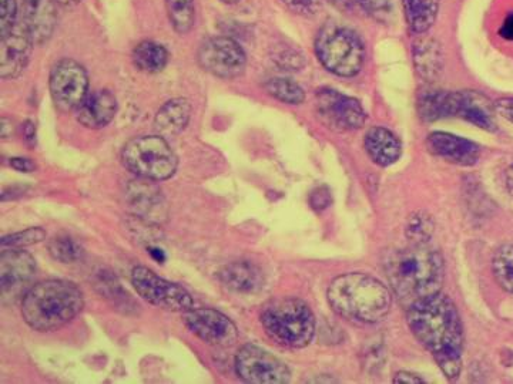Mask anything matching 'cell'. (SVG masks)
Here are the masks:
<instances>
[{
	"instance_id": "obj_1",
	"label": "cell",
	"mask_w": 513,
	"mask_h": 384,
	"mask_svg": "<svg viewBox=\"0 0 513 384\" xmlns=\"http://www.w3.org/2000/svg\"><path fill=\"white\" fill-rule=\"evenodd\" d=\"M407 322L412 335L434 356L448 379H458L462 370L464 326L455 303L441 292L412 303Z\"/></svg>"
},
{
	"instance_id": "obj_2",
	"label": "cell",
	"mask_w": 513,
	"mask_h": 384,
	"mask_svg": "<svg viewBox=\"0 0 513 384\" xmlns=\"http://www.w3.org/2000/svg\"><path fill=\"white\" fill-rule=\"evenodd\" d=\"M392 292L404 303L422 301L441 291L445 266L441 254L425 244L392 252L384 262Z\"/></svg>"
},
{
	"instance_id": "obj_3",
	"label": "cell",
	"mask_w": 513,
	"mask_h": 384,
	"mask_svg": "<svg viewBox=\"0 0 513 384\" xmlns=\"http://www.w3.org/2000/svg\"><path fill=\"white\" fill-rule=\"evenodd\" d=\"M328 303L344 319L378 323L387 318L392 293L381 281L362 272L337 276L327 291Z\"/></svg>"
},
{
	"instance_id": "obj_4",
	"label": "cell",
	"mask_w": 513,
	"mask_h": 384,
	"mask_svg": "<svg viewBox=\"0 0 513 384\" xmlns=\"http://www.w3.org/2000/svg\"><path fill=\"white\" fill-rule=\"evenodd\" d=\"M85 306L79 286L65 279H49L29 288L23 295L22 316L30 328L52 332L63 328Z\"/></svg>"
},
{
	"instance_id": "obj_5",
	"label": "cell",
	"mask_w": 513,
	"mask_h": 384,
	"mask_svg": "<svg viewBox=\"0 0 513 384\" xmlns=\"http://www.w3.org/2000/svg\"><path fill=\"white\" fill-rule=\"evenodd\" d=\"M261 325L274 342L284 348L303 349L315 335V318L310 306L297 298L268 303L261 312Z\"/></svg>"
},
{
	"instance_id": "obj_6",
	"label": "cell",
	"mask_w": 513,
	"mask_h": 384,
	"mask_svg": "<svg viewBox=\"0 0 513 384\" xmlns=\"http://www.w3.org/2000/svg\"><path fill=\"white\" fill-rule=\"evenodd\" d=\"M315 55L328 72L340 77H354L365 62V49L360 37L351 29L327 25L315 39Z\"/></svg>"
},
{
	"instance_id": "obj_7",
	"label": "cell",
	"mask_w": 513,
	"mask_h": 384,
	"mask_svg": "<svg viewBox=\"0 0 513 384\" xmlns=\"http://www.w3.org/2000/svg\"><path fill=\"white\" fill-rule=\"evenodd\" d=\"M124 167L144 180L164 181L177 171L176 154L162 136L132 138L122 151Z\"/></svg>"
},
{
	"instance_id": "obj_8",
	"label": "cell",
	"mask_w": 513,
	"mask_h": 384,
	"mask_svg": "<svg viewBox=\"0 0 513 384\" xmlns=\"http://www.w3.org/2000/svg\"><path fill=\"white\" fill-rule=\"evenodd\" d=\"M132 284L144 301L171 312H187L193 309V299L186 289L154 274L146 266H136L132 272Z\"/></svg>"
},
{
	"instance_id": "obj_9",
	"label": "cell",
	"mask_w": 513,
	"mask_h": 384,
	"mask_svg": "<svg viewBox=\"0 0 513 384\" xmlns=\"http://www.w3.org/2000/svg\"><path fill=\"white\" fill-rule=\"evenodd\" d=\"M237 376L247 383L283 384L290 382L291 372L284 362L256 345H246L236 356Z\"/></svg>"
},
{
	"instance_id": "obj_10",
	"label": "cell",
	"mask_w": 513,
	"mask_h": 384,
	"mask_svg": "<svg viewBox=\"0 0 513 384\" xmlns=\"http://www.w3.org/2000/svg\"><path fill=\"white\" fill-rule=\"evenodd\" d=\"M49 87L56 106L62 110H77L89 96V77L82 64L63 59L53 66Z\"/></svg>"
},
{
	"instance_id": "obj_11",
	"label": "cell",
	"mask_w": 513,
	"mask_h": 384,
	"mask_svg": "<svg viewBox=\"0 0 513 384\" xmlns=\"http://www.w3.org/2000/svg\"><path fill=\"white\" fill-rule=\"evenodd\" d=\"M199 63L213 76L234 79L246 70L247 56L236 40L217 36L211 37L200 46Z\"/></svg>"
},
{
	"instance_id": "obj_12",
	"label": "cell",
	"mask_w": 513,
	"mask_h": 384,
	"mask_svg": "<svg viewBox=\"0 0 513 384\" xmlns=\"http://www.w3.org/2000/svg\"><path fill=\"white\" fill-rule=\"evenodd\" d=\"M317 111L325 126L335 131L357 130L367 120L360 101L333 89L318 90Z\"/></svg>"
},
{
	"instance_id": "obj_13",
	"label": "cell",
	"mask_w": 513,
	"mask_h": 384,
	"mask_svg": "<svg viewBox=\"0 0 513 384\" xmlns=\"http://www.w3.org/2000/svg\"><path fill=\"white\" fill-rule=\"evenodd\" d=\"M36 274V261L19 248L3 249L0 255V292L3 302L16 301L29 291Z\"/></svg>"
},
{
	"instance_id": "obj_14",
	"label": "cell",
	"mask_w": 513,
	"mask_h": 384,
	"mask_svg": "<svg viewBox=\"0 0 513 384\" xmlns=\"http://www.w3.org/2000/svg\"><path fill=\"white\" fill-rule=\"evenodd\" d=\"M494 103L485 94L465 92H444V119L459 117L486 131L496 130Z\"/></svg>"
},
{
	"instance_id": "obj_15",
	"label": "cell",
	"mask_w": 513,
	"mask_h": 384,
	"mask_svg": "<svg viewBox=\"0 0 513 384\" xmlns=\"http://www.w3.org/2000/svg\"><path fill=\"white\" fill-rule=\"evenodd\" d=\"M184 322L191 333L211 346L228 348L237 342L238 332L233 320L216 309H190Z\"/></svg>"
},
{
	"instance_id": "obj_16",
	"label": "cell",
	"mask_w": 513,
	"mask_h": 384,
	"mask_svg": "<svg viewBox=\"0 0 513 384\" xmlns=\"http://www.w3.org/2000/svg\"><path fill=\"white\" fill-rule=\"evenodd\" d=\"M32 37L23 23L16 26L9 35L2 36L0 42V77L13 80L25 72L33 49Z\"/></svg>"
},
{
	"instance_id": "obj_17",
	"label": "cell",
	"mask_w": 513,
	"mask_h": 384,
	"mask_svg": "<svg viewBox=\"0 0 513 384\" xmlns=\"http://www.w3.org/2000/svg\"><path fill=\"white\" fill-rule=\"evenodd\" d=\"M429 153L455 165L471 167L481 157V147L474 141L445 131H434L427 138Z\"/></svg>"
},
{
	"instance_id": "obj_18",
	"label": "cell",
	"mask_w": 513,
	"mask_h": 384,
	"mask_svg": "<svg viewBox=\"0 0 513 384\" xmlns=\"http://www.w3.org/2000/svg\"><path fill=\"white\" fill-rule=\"evenodd\" d=\"M56 0H25L22 23L35 45L48 42L57 25Z\"/></svg>"
},
{
	"instance_id": "obj_19",
	"label": "cell",
	"mask_w": 513,
	"mask_h": 384,
	"mask_svg": "<svg viewBox=\"0 0 513 384\" xmlns=\"http://www.w3.org/2000/svg\"><path fill=\"white\" fill-rule=\"evenodd\" d=\"M117 100L109 90H97L86 97L77 109V121L87 128L106 127L116 116Z\"/></svg>"
},
{
	"instance_id": "obj_20",
	"label": "cell",
	"mask_w": 513,
	"mask_h": 384,
	"mask_svg": "<svg viewBox=\"0 0 513 384\" xmlns=\"http://www.w3.org/2000/svg\"><path fill=\"white\" fill-rule=\"evenodd\" d=\"M368 157L380 167H390L401 157L402 146L399 138L385 127H372L364 138Z\"/></svg>"
},
{
	"instance_id": "obj_21",
	"label": "cell",
	"mask_w": 513,
	"mask_h": 384,
	"mask_svg": "<svg viewBox=\"0 0 513 384\" xmlns=\"http://www.w3.org/2000/svg\"><path fill=\"white\" fill-rule=\"evenodd\" d=\"M220 281L230 291L256 293L264 286L263 271L248 261L231 262L220 272Z\"/></svg>"
},
{
	"instance_id": "obj_22",
	"label": "cell",
	"mask_w": 513,
	"mask_h": 384,
	"mask_svg": "<svg viewBox=\"0 0 513 384\" xmlns=\"http://www.w3.org/2000/svg\"><path fill=\"white\" fill-rule=\"evenodd\" d=\"M191 104L186 99H173L157 111L154 126L162 137L176 136L189 124Z\"/></svg>"
},
{
	"instance_id": "obj_23",
	"label": "cell",
	"mask_w": 513,
	"mask_h": 384,
	"mask_svg": "<svg viewBox=\"0 0 513 384\" xmlns=\"http://www.w3.org/2000/svg\"><path fill=\"white\" fill-rule=\"evenodd\" d=\"M405 19L412 33L424 35L438 18L439 0H402Z\"/></svg>"
},
{
	"instance_id": "obj_24",
	"label": "cell",
	"mask_w": 513,
	"mask_h": 384,
	"mask_svg": "<svg viewBox=\"0 0 513 384\" xmlns=\"http://www.w3.org/2000/svg\"><path fill=\"white\" fill-rule=\"evenodd\" d=\"M414 63L419 76L432 82L442 70L441 47L435 40H422L415 46Z\"/></svg>"
},
{
	"instance_id": "obj_25",
	"label": "cell",
	"mask_w": 513,
	"mask_h": 384,
	"mask_svg": "<svg viewBox=\"0 0 513 384\" xmlns=\"http://www.w3.org/2000/svg\"><path fill=\"white\" fill-rule=\"evenodd\" d=\"M133 62L142 72L159 73L169 62V52L160 43L146 40V42L139 43L134 49Z\"/></svg>"
},
{
	"instance_id": "obj_26",
	"label": "cell",
	"mask_w": 513,
	"mask_h": 384,
	"mask_svg": "<svg viewBox=\"0 0 513 384\" xmlns=\"http://www.w3.org/2000/svg\"><path fill=\"white\" fill-rule=\"evenodd\" d=\"M130 194V205L136 214L144 218H157L162 215V195L150 185H134Z\"/></svg>"
},
{
	"instance_id": "obj_27",
	"label": "cell",
	"mask_w": 513,
	"mask_h": 384,
	"mask_svg": "<svg viewBox=\"0 0 513 384\" xmlns=\"http://www.w3.org/2000/svg\"><path fill=\"white\" fill-rule=\"evenodd\" d=\"M171 26L180 35H186L196 25L194 0H166Z\"/></svg>"
},
{
	"instance_id": "obj_28",
	"label": "cell",
	"mask_w": 513,
	"mask_h": 384,
	"mask_svg": "<svg viewBox=\"0 0 513 384\" xmlns=\"http://www.w3.org/2000/svg\"><path fill=\"white\" fill-rule=\"evenodd\" d=\"M264 89L267 90L270 96L281 101V103L297 106V104H301L305 100L303 87L293 82V80L284 79V77H274V79L268 80L264 84Z\"/></svg>"
},
{
	"instance_id": "obj_29",
	"label": "cell",
	"mask_w": 513,
	"mask_h": 384,
	"mask_svg": "<svg viewBox=\"0 0 513 384\" xmlns=\"http://www.w3.org/2000/svg\"><path fill=\"white\" fill-rule=\"evenodd\" d=\"M492 271L498 285L506 292L513 293V244L502 245L495 252Z\"/></svg>"
},
{
	"instance_id": "obj_30",
	"label": "cell",
	"mask_w": 513,
	"mask_h": 384,
	"mask_svg": "<svg viewBox=\"0 0 513 384\" xmlns=\"http://www.w3.org/2000/svg\"><path fill=\"white\" fill-rule=\"evenodd\" d=\"M49 252L53 259L62 264H75L83 256V248L69 235H56L50 239Z\"/></svg>"
},
{
	"instance_id": "obj_31",
	"label": "cell",
	"mask_w": 513,
	"mask_h": 384,
	"mask_svg": "<svg viewBox=\"0 0 513 384\" xmlns=\"http://www.w3.org/2000/svg\"><path fill=\"white\" fill-rule=\"evenodd\" d=\"M434 221L425 211H418L409 217L405 234L412 244H425L434 234Z\"/></svg>"
},
{
	"instance_id": "obj_32",
	"label": "cell",
	"mask_w": 513,
	"mask_h": 384,
	"mask_svg": "<svg viewBox=\"0 0 513 384\" xmlns=\"http://www.w3.org/2000/svg\"><path fill=\"white\" fill-rule=\"evenodd\" d=\"M46 232L42 228H29L25 231L16 232V234L6 235L0 241L2 249L9 248H25L30 245L39 244V242L45 241Z\"/></svg>"
},
{
	"instance_id": "obj_33",
	"label": "cell",
	"mask_w": 513,
	"mask_h": 384,
	"mask_svg": "<svg viewBox=\"0 0 513 384\" xmlns=\"http://www.w3.org/2000/svg\"><path fill=\"white\" fill-rule=\"evenodd\" d=\"M273 60L284 70H300L305 64L304 56L290 46L277 47Z\"/></svg>"
},
{
	"instance_id": "obj_34",
	"label": "cell",
	"mask_w": 513,
	"mask_h": 384,
	"mask_svg": "<svg viewBox=\"0 0 513 384\" xmlns=\"http://www.w3.org/2000/svg\"><path fill=\"white\" fill-rule=\"evenodd\" d=\"M16 26H18V0H0V35H9Z\"/></svg>"
},
{
	"instance_id": "obj_35",
	"label": "cell",
	"mask_w": 513,
	"mask_h": 384,
	"mask_svg": "<svg viewBox=\"0 0 513 384\" xmlns=\"http://www.w3.org/2000/svg\"><path fill=\"white\" fill-rule=\"evenodd\" d=\"M288 9L303 16H314L323 9V0H283Z\"/></svg>"
},
{
	"instance_id": "obj_36",
	"label": "cell",
	"mask_w": 513,
	"mask_h": 384,
	"mask_svg": "<svg viewBox=\"0 0 513 384\" xmlns=\"http://www.w3.org/2000/svg\"><path fill=\"white\" fill-rule=\"evenodd\" d=\"M308 201H310L311 208L314 211L321 212L330 207L331 202H333V195H331V190L327 185H320V187H315L310 192Z\"/></svg>"
},
{
	"instance_id": "obj_37",
	"label": "cell",
	"mask_w": 513,
	"mask_h": 384,
	"mask_svg": "<svg viewBox=\"0 0 513 384\" xmlns=\"http://www.w3.org/2000/svg\"><path fill=\"white\" fill-rule=\"evenodd\" d=\"M360 3L362 8L367 10L370 15H374L375 18L390 12V3H388V0H360Z\"/></svg>"
},
{
	"instance_id": "obj_38",
	"label": "cell",
	"mask_w": 513,
	"mask_h": 384,
	"mask_svg": "<svg viewBox=\"0 0 513 384\" xmlns=\"http://www.w3.org/2000/svg\"><path fill=\"white\" fill-rule=\"evenodd\" d=\"M494 107L496 114H499L502 119L513 124V97H505V99L496 100Z\"/></svg>"
},
{
	"instance_id": "obj_39",
	"label": "cell",
	"mask_w": 513,
	"mask_h": 384,
	"mask_svg": "<svg viewBox=\"0 0 513 384\" xmlns=\"http://www.w3.org/2000/svg\"><path fill=\"white\" fill-rule=\"evenodd\" d=\"M10 167L15 168L19 173H32L36 170V164L29 158L16 157L10 160Z\"/></svg>"
},
{
	"instance_id": "obj_40",
	"label": "cell",
	"mask_w": 513,
	"mask_h": 384,
	"mask_svg": "<svg viewBox=\"0 0 513 384\" xmlns=\"http://www.w3.org/2000/svg\"><path fill=\"white\" fill-rule=\"evenodd\" d=\"M394 382L399 384H422L424 383V379L414 375V373L399 372L395 375Z\"/></svg>"
},
{
	"instance_id": "obj_41",
	"label": "cell",
	"mask_w": 513,
	"mask_h": 384,
	"mask_svg": "<svg viewBox=\"0 0 513 384\" xmlns=\"http://www.w3.org/2000/svg\"><path fill=\"white\" fill-rule=\"evenodd\" d=\"M499 35L504 39L513 42V12L506 16L504 22H502L501 29H499Z\"/></svg>"
},
{
	"instance_id": "obj_42",
	"label": "cell",
	"mask_w": 513,
	"mask_h": 384,
	"mask_svg": "<svg viewBox=\"0 0 513 384\" xmlns=\"http://www.w3.org/2000/svg\"><path fill=\"white\" fill-rule=\"evenodd\" d=\"M23 128H25L26 140L35 141V138H36L35 124L30 123V121H28V123H26L25 126H23Z\"/></svg>"
},
{
	"instance_id": "obj_43",
	"label": "cell",
	"mask_w": 513,
	"mask_h": 384,
	"mask_svg": "<svg viewBox=\"0 0 513 384\" xmlns=\"http://www.w3.org/2000/svg\"><path fill=\"white\" fill-rule=\"evenodd\" d=\"M506 187H508V191L511 192L513 197V164L506 171Z\"/></svg>"
},
{
	"instance_id": "obj_44",
	"label": "cell",
	"mask_w": 513,
	"mask_h": 384,
	"mask_svg": "<svg viewBox=\"0 0 513 384\" xmlns=\"http://www.w3.org/2000/svg\"><path fill=\"white\" fill-rule=\"evenodd\" d=\"M56 2L59 3L60 6H63V8L73 9L76 8L82 0H56Z\"/></svg>"
},
{
	"instance_id": "obj_45",
	"label": "cell",
	"mask_w": 513,
	"mask_h": 384,
	"mask_svg": "<svg viewBox=\"0 0 513 384\" xmlns=\"http://www.w3.org/2000/svg\"><path fill=\"white\" fill-rule=\"evenodd\" d=\"M150 255H152L157 262H164V259H166L162 249L150 248Z\"/></svg>"
},
{
	"instance_id": "obj_46",
	"label": "cell",
	"mask_w": 513,
	"mask_h": 384,
	"mask_svg": "<svg viewBox=\"0 0 513 384\" xmlns=\"http://www.w3.org/2000/svg\"><path fill=\"white\" fill-rule=\"evenodd\" d=\"M221 2L228 3V5H234V3L240 2V0H221Z\"/></svg>"
}]
</instances>
